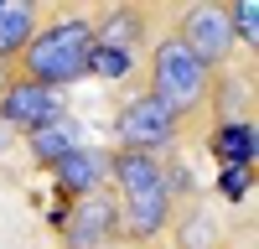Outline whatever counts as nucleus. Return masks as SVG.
Returning <instances> with one entry per match:
<instances>
[{
  "label": "nucleus",
  "instance_id": "nucleus-4",
  "mask_svg": "<svg viewBox=\"0 0 259 249\" xmlns=\"http://www.w3.org/2000/svg\"><path fill=\"white\" fill-rule=\"evenodd\" d=\"M182 140V119L166 109L161 99H150L145 89L130 94L114 109V151H140V156H161Z\"/></svg>",
  "mask_w": 259,
  "mask_h": 249
},
{
  "label": "nucleus",
  "instance_id": "nucleus-5",
  "mask_svg": "<svg viewBox=\"0 0 259 249\" xmlns=\"http://www.w3.org/2000/svg\"><path fill=\"white\" fill-rule=\"evenodd\" d=\"M177 36L192 47V57H197L207 73H228V68H233L239 42H233V31H228V11L218 6V0H197V6H187L182 21H177Z\"/></svg>",
  "mask_w": 259,
  "mask_h": 249
},
{
  "label": "nucleus",
  "instance_id": "nucleus-1",
  "mask_svg": "<svg viewBox=\"0 0 259 249\" xmlns=\"http://www.w3.org/2000/svg\"><path fill=\"white\" fill-rule=\"evenodd\" d=\"M109 197L119 208V239L156 244L171 234L177 202L166 192V161L140 151H109Z\"/></svg>",
  "mask_w": 259,
  "mask_h": 249
},
{
  "label": "nucleus",
  "instance_id": "nucleus-13",
  "mask_svg": "<svg viewBox=\"0 0 259 249\" xmlns=\"http://www.w3.org/2000/svg\"><path fill=\"white\" fill-rule=\"evenodd\" d=\"M171 234H177V249H223V234L197 202L182 208V218H171Z\"/></svg>",
  "mask_w": 259,
  "mask_h": 249
},
{
  "label": "nucleus",
  "instance_id": "nucleus-12",
  "mask_svg": "<svg viewBox=\"0 0 259 249\" xmlns=\"http://www.w3.org/2000/svg\"><path fill=\"white\" fill-rule=\"evenodd\" d=\"M207 151L218 166H254V119H212Z\"/></svg>",
  "mask_w": 259,
  "mask_h": 249
},
{
  "label": "nucleus",
  "instance_id": "nucleus-7",
  "mask_svg": "<svg viewBox=\"0 0 259 249\" xmlns=\"http://www.w3.org/2000/svg\"><path fill=\"white\" fill-rule=\"evenodd\" d=\"M62 114H68V94L41 89V83L11 78V89L0 94V119H6L16 135H31V130H41V124L62 119Z\"/></svg>",
  "mask_w": 259,
  "mask_h": 249
},
{
  "label": "nucleus",
  "instance_id": "nucleus-18",
  "mask_svg": "<svg viewBox=\"0 0 259 249\" xmlns=\"http://www.w3.org/2000/svg\"><path fill=\"white\" fill-rule=\"evenodd\" d=\"M11 78H16V73H11V62H0V94L11 89Z\"/></svg>",
  "mask_w": 259,
  "mask_h": 249
},
{
  "label": "nucleus",
  "instance_id": "nucleus-14",
  "mask_svg": "<svg viewBox=\"0 0 259 249\" xmlns=\"http://www.w3.org/2000/svg\"><path fill=\"white\" fill-rule=\"evenodd\" d=\"M135 68H140L135 52H119V47H104V42H94V52H89V78H99V83H124Z\"/></svg>",
  "mask_w": 259,
  "mask_h": 249
},
{
  "label": "nucleus",
  "instance_id": "nucleus-9",
  "mask_svg": "<svg viewBox=\"0 0 259 249\" xmlns=\"http://www.w3.org/2000/svg\"><path fill=\"white\" fill-rule=\"evenodd\" d=\"M145 36H150V11L145 6H109L94 21V42L119 47V52H135V57L145 47Z\"/></svg>",
  "mask_w": 259,
  "mask_h": 249
},
{
  "label": "nucleus",
  "instance_id": "nucleus-3",
  "mask_svg": "<svg viewBox=\"0 0 259 249\" xmlns=\"http://www.w3.org/2000/svg\"><path fill=\"white\" fill-rule=\"evenodd\" d=\"M212 78H218V73H207L177 31H161L156 42H150V57H145V94L161 99L182 124H192V119L207 114Z\"/></svg>",
  "mask_w": 259,
  "mask_h": 249
},
{
  "label": "nucleus",
  "instance_id": "nucleus-11",
  "mask_svg": "<svg viewBox=\"0 0 259 249\" xmlns=\"http://www.w3.org/2000/svg\"><path fill=\"white\" fill-rule=\"evenodd\" d=\"M21 140H26V156H31L36 166H47V172H52V166L73 151V145H83V124L62 114V119H52V124H41V130L21 135Z\"/></svg>",
  "mask_w": 259,
  "mask_h": 249
},
{
  "label": "nucleus",
  "instance_id": "nucleus-8",
  "mask_svg": "<svg viewBox=\"0 0 259 249\" xmlns=\"http://www.w3.org/2000/svg\"><path fill=\"white\" fill-rule=\"evenodd\" d=\"M52 187L62 202H78V197H94V192H109V145H73L68 156L52 166Z\"/></svg>",
  "mask_w": 259,
  "mask_h": 249
},
{
  "label": "nucleus",
  "instance_id": "nucleus-17",
  "mask_svg": "<svg viewBox=\"0 0 259 249\" xmlns=\"http://www.w3.org/2000/svg\"><path fill=\"white\" fill-rule=\"evenodd\" d=\"M16 140H21V135L11 130V124H6V119H0V156H11V151H16Z\"/></svg>",
  "mask_w": 259,
  "mask_h": 249
},
{
  "label": "nucleus",
  "instance_id": "nucleus-16",
  "mask_svg": "<svg viewBox=\"0 0 259 249\" xmlns=\"http://www.w3.org/2000/svg\"><path fill=\"white\" fill-rule=\"evenodd\" d=\"M212 192H218L223 202H244V197L254 192V166H218Z\"/></svg>",
  "mask_w": 259,
  "mask_h": 249
},
{
  "label": "nucleus",
  "instance_id": "nucleus-6",
  "mask_svg": "<svg viewBox=\"0 0 259 249\" xmlns=\"http://www.w3.org/2000/svg\"><path fill=\"white\" fill-rule=\"evenodd\" d=\"M62 249H114L119 239V208L109 192H94V197H78L68 208V218L57 228Z\"/></svg>",
  "mask_w": 259,
  "mask_h": 249
},
{
  "label": "nucleus",
  "instance_id": "nucleus-2",
  "mask_svg": "<svg viewBox=\"0 0 259 249\" xmlns=\"http://www.w3.org/2000/svg\"><path fill=\"white\" fill-rule=\"evenodd\" d=\"M89 52H94V21L89 16H52L21 47L11 73L26 78V83H41V89L68 94L78 78H89Z\"/></svg>",
  "mask_w": 259,
  "mask_h": 249
},
{
  "label": "nucleus",
  "instance_id": "nucleus-10",
  "mask_svg": "<svg viewBox=\"0 0 259 249\" xmlns=\"http://www.w3.org/2000/svg\"><path fill=\"white\" fill-rule=\"evenodd\" d=\"M41 21H47V6L36 0H0V62H16Z\"/></svg>",
  "mask_w": 259,
  "mask_h": 249
},
{
  "label": "nucleus",
  "instance_id": "nucleus-15",
  "mask_svg": "<svg viewBox=\"0 0 259 249\" xmlns=\"http://www.w3.org/2000/svg\"><path fill=\"white\" fill-rule=\"evenodd\" d=\"M223 11H228L233 42H239L244 52H254L259 47V0H233V6H223Z\"/></svg>",
  "mask_w": 259,
  "mask_h": 249
}]
</instances>
